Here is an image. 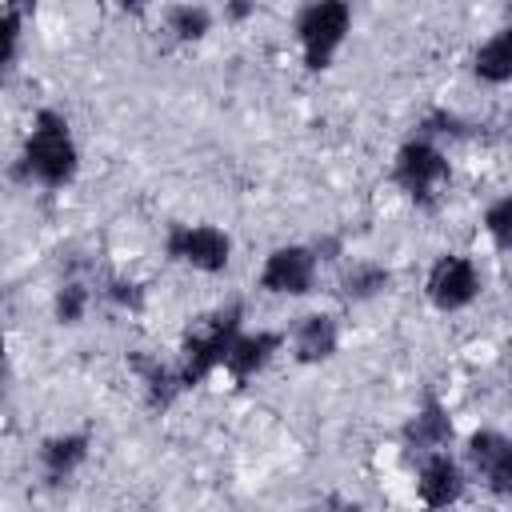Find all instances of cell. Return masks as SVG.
Segmentation results:
<instances>
[{
    "label": "cell",
    "mask_w": 512,
    "mask_h": 512,
    "mask_svg": "<svg viewBox=\"0 0 512 512\" xmlns=\"http://www.w3.org/2000/svg\"><path fill=\"white\" fill-rule=\"evenodd\" d=\"M472 72L476 80L500 88L512 80V28H496L476 52H472Z\"/></svg>",
    "instance_id": "15"
},
{
    "label": "cell",
    "mask_w": 512,
    "mask_h": 512,
    "mask_svg": "<svg viewBox=\"0 0 512 512\" xmlns=\"http://www.w3.org/2000/svg\"><path fill=\"white\" fill-rule=\"evenodd\" d=\"M92 308V288L84 284V280H64L60 288H56V296H52V316H56V324H80L84 320V312Z\"/></svg>",
    "instance_id": "19"
},
{
    "label": "cell",
    "mask_w": 512,
    "mask_h": 512,
    "mask_svg": "<svg viewBox=\"0 0 512 512\" xmlns=\"http://www.w3.org/2000/svg\"><path fill=\"white\" fill-rule=\"evenodd\" d=\"M316 272H320V260L312 244H280L264 256L256 288L268 296H308L316 288Z\"/></svg>",
    "instance_id": "7"
},
{
    "label": "cell",
    "mask_w": 512,
    "mask_h": 512,
    "mask_svg": "<svg viewBox=\"0 0 512 512\" xmlns=\"http://www.w3.org/2000/svg\"><path fill=\"white\" fill-rule=\"evenodd\" d=\"M0 372H4V336H0Z\"/></svg>",
    "instance_id": "24"
},
{
    "label": "cell",
    "mask_w": 512,
    "mask_h": 512,
    "mask_svg": "<svg viewBox=\"0 0 512 512\" xmlns=\"http://www.w3.org/2000/svg\"><path fill=\"white\" fill-rule=\"evenodd\" d=\"M320 512H360V504H344V500H336V504H328V508H320Z\"/></svg>",
    "instance_id": "23"
},
{
    "label": "cell",
    "mask_w": 512,
    "mask_h": 512,
    "mask_svg": "<svg viewBox=\"0 0 512 512\" xmlns=\"http://www.w3.org/2000/svg\"><path fill=\"white\" fill-rule=\"evenodd\" d=\"M464 492H468V472H464V464L448 448L420 456V468H416V500L428 512H444V508L460 504Z\"/></svg>",
    "instance_id": "9"
},
{
    "label": "cell",
    "mask_w": 512,
    "mask_h": 512,
    "mask_svg": "<svg viewBox=\"0 0 512 512\" xmlns=\"http://www.w3.org/2000/svg\"><path fill=\"white\" fill-rule=\"evenodd\" d=\"M88 452H92V436H88V432H56V436L40 440L36 460H40L44 476H48L52 484H60V480H68V476L88 460Z\"/></svg>",
    "instance_id": "13"
},
{
    "label": "cell",
    "mask_w": 512,
    "mask_h": 512,
    "mask_svg": "<svg viewBox=\"0 0 512 512\" xmlns=\"http://www.w3.org/2000/svg\"><path fill=\"white\" fill-rule=\"evenodd\" d=\"M388 288H392V272L384 264H376V260H360V264L340 272V288L336 292H340L344 304H368V300L384 296Z\"/></svg>",
    "instance_id": "16"
},
{
    "label": "cell",
    "mask_w": 512,
    "mask_h": 512,
    "mask_svg": "<svg viewBox=\"0 0 512 512\" xmlns=\"http://www.w3.org/2000/svg\"><path fill=\"white\" fill-rule=\"evenodd\" d=\"M284 340L292 344V356L300 364H324L340 348V320L332 312H304L292 320Z\"/></svg>",
    "instance_id": "10"
},
{
    "label": "cell",
    "mask_w": 512,
    "mask_h": 512,
    "mask_svg": "<svg viewBox=\"0 0 512 512\" xmlns=\"http://www.w3.org/2000/svg\"><path fill=\"white\" fill-rule=\"evenodd\" d=\"M164 252H168V260H176L192 272L216 276L232 264V236L216 224H172L164 236Z\"/></svg>",
    "instance_id": "5"
},
{
    "label": "cell",
    "mask_w": 512,
    "mask_h": 512,
    "mask_svg": "<svg viewBox=\"0 0 512 512\" xmlns=\"http://www.w3.org/2000/svg\"><path fill=\"white\" fill-rule=\"evenodd\" d=\"M100 296L112 304V308H124V312H140L144 308V288L136 280H124V276H108Z\"/></svg>",
    "instance_id": "21"
},
{
    "label": "cell",
    "mask_w": 512,
    "mask_h": 512,
    "mask_svg": "<svg viewBox=\"0 0 512 512\" xmlns=\"http://www.w3.org/2000/svg\"><path fill=\"white\" fill-rule=\"evenodd\" d=\"M244 332V304L240 300H228L220 304L216 312L200 316L184 340H180V360H176V376H180V388H200L216 368H224L228 360V348L232 340Z\"/></svg>",
    "instance_id": "2"
},
{
    "label": "cell",
    "mask_w": 512,
    "mask_h": 512,
    "mask_svg": "<svg viewBox=\"0 0 512 512\" xmlns=\"http://www.w3.org/2000/svg\"><path fill=\"white\" fill-rule=\"evenodd\" d=\"M452 168H448V156L440 144L424 140V136H412L396 148L392 156V184L416 204V208H436L440 204V188L448 184Z\"/></svg>",
    "instance_id": "4"
},
{
    "label": "cell",
    "mask_w": 512,
    "mask_h": 512,
    "mask_svg": "<svg viewBox=\"0 0 512 512\" xmlns=\"http://www.w3.org/2000/svg\"><path fill=\"white\" fill-rule=\"evenodd\" d=\"M292 32H296L304 68L324 72L336 60V52L344 48L348 32H352V4L348 0H312L296 12Z\"/></svg>",
    "instance_id": "3"
},
{
    "label": "cell",
    "mask_w": 512,
    "mask_h": 512,
    "mask_svg": "<svg viewBox=\"0 0 512 512\" xmlns=\"http://www.w3.org/2000/svg\"><path fill=\"white\" fill-rule=\"evenodd\" d=\"M480 288H484V276H480L476 260L464 256V252L436 256L432 268H428V276H424V296H428V304L436 312H460V308H468L480 296Z\"/></svg>",
    "instance_id": "6"
},
{
    "label": "cell",
    "mask_w": 512,
    "mask_h": 512,
    "mask_svg": "<svg viewBox=\"0 0 512 512\" xmlns=\"http://www.w3.org/2000/svg\"><path fill=\"white\" fill-rule=\"evenodd\" d=\"M212 8L204 4H172L164 12V28L176 36V40H204L212 32Z\"/></svg>",
    "instance_id": "18"
},
{
    "label": "cell",
    "mask_w": 512,
    "mask_h": 512,
    "mask_svg": "<svg viewBox=\"0 0 512 512\" xmlns=\"http://www.w3.org/2000/svg\"><path fill=\"white\" fill-rule=\"evenodd\" d=\"M484 232H488L496 252H508V244H512V196H500L484 208Z\"/></svg>",
    "instance_id": "20"
},
{
    "label": "cell",
    "mask_w": 512,
    "mask_h": 512,
    "mask_svg": "<svg viewBox=\"0 0 512 512\" xmlns=\"http://www.w3.org/2000/svg\"><path fill=\"white\" fill-rule=\"evenodd\" d=\"M128 364L136 368V376H140V384H144L148 408H160V412H164V408H172L176 396L184 392V388H180V376H176V364H164V360L144 356V352H132Z\"/></svg>",
    "instance_id": "14"
},
{
    "label": "cell",
    "mask_w": 512,
    "mask_h": 512,
    "mask_svg": "<svg viewBox=\"0 0 512 512\" xmlns=\"http://www.w3.org/2000/svg\"><path fill=\"white\" fill-rule=\"evenodd\" d=\"M452 436H456V424H452L448 408H444L432 392L420 400V408H416V412L408 416V424L400 428V440H404V448H408L412 456L440 452V448L452 444Z\"/></svg>",
    "instance_id": "11"
},
{
    "label": "cell",
    "mask_w": 512,
    "mask_h": 512,
    "mask_svg": "<svg viewBox=\"0 0 512 512\" xmlns=\"http://www.w3.org/2000/svg\"><path fill=\"white\" fill-rule=\"evenodd\" d=\"M12 172H16L20 184H40V188H64V184L76 180L80 148H76L72 124H68L64 112H56V108L36 112Z\"/></svg>",
    "instance_id": "1"
},
{
    "label": "cell",
    "mask_w": 512,
    "mask_h": 512,
    "mask_svg": "<svg viewBox=\"0 0 512 512\" xmlns=\"http://www.w3.org/2000/svg\"><path fill=\"white\" fill-rule=\"evenodd\" d=\"M280 348H284V332H272V328L240 332V336L232 340V348H228L224 372H228L236 384H244V380L260 376V372L276 360V352H280Z\"/></svg>",
    "instance_id": "12"
},
{
    "label": "cell",
    "mask_w": 512,
    "mask_h": 512,
    "mask_svg": "<svg viewBox=\"0 0 512 512\" xmlns=\"http://www.w3.org/2000/svg\"><path fill=\"white\" fill-rule=\"evenodd\" d=\"M24 20H28V4H4V8H0V84H4L8 72L16 68Z\"/></svg>",
    "instance_id": "17"
},
{
    "label": "cell",
    "mask_w": 512,
    "mask_h": 512,
    "mask_svg": "<svg viewBox=\"0 0 512 512\" xmlns=\"http://www.w3.org/2000/svg\"><path fill=\"white\" fill-rule=\"evenodd\" d=\"M464 460L472 468V476L496 496L508 500L512 496V440L500 428H480L468 436L464 444Z\"/></svg>",
    "instance_id": "8"
},
{
    "label": "cell",
    "mask_w": 512,
    "mask_h": 512,
    "mask_svg": "<svg viewBox=\"0 0 512 512\" xmlns=\"http://www.w3.org/2000/svg\"><path fill=\"white\" fill-rule=\"evenodd\" d=\"M252 12H256L252 4H228V8H224L228 20H244V16H252Z\"/></svg>",
    "instance_id": "22"
}]
</instances>
